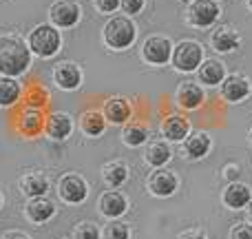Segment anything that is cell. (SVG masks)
I'll use <instances>...</instances> for the list:
<instances>
[{
  "label": "cell",
  "mask_w": 252,
  "mask_h": 239,
  "mask_svg": "<svg viewBox=\"0 0 252 239\" xmlns=\"http://www.w3.org/2000/svg\"><path fill=\"white\" fill-rule=\"evenodd\" d=\"M31 67V49L16 34L0 35V75L16 78Z\"/></svg>",
  "instance_id": "1"
},
{
  "label": "cell",
  "mask_w": 252,
  "mask_h": 239,
  "mask_svg": "<svg viewBox=\"0 0 252 239\" xmlns=\"http://www.w3.org/2000/svg\"><path fill=\"white\" fill-rule=\"evenodd\" d=\"M62 44L60 31L51 25H38L29 34V49L40 58H51L58 53Z\"/></svg>",
  "instance_id": "2"
},
{
  "label": "cell",
  "mask_w": 252,
  "mask_h": 239,
  "mask_svg": "<svg viewBox=\"0 0 252 239\" xmlns=\"http://www.w3.org/2000/svg\"><path fill=\"white\" fill-rule=\"evenodd\" d=\"M135 35H137V29L135 25L124 16H115L106 22L104 27V42L106 47L111 49H126L135 42Z\"/></svg>",
  "instance_id": "3"
},
{
  "label": "cell",
  "mask_w": 252,
  "mask_h": 239,
  "mask_svg": "<svg viewBox=\"0 0 252 239\" xmlns=\"http://www.w3.org/2000/svg\"><path fill=\"white\" fill-rule=\"evenodd\" d=\"M204 62V49L195 40H184L173 49V65L182 73H190L197 71L199 65Z\"/></svg>",
  "instance_id": "4"
},
{
  "label": "cell",
  "mask_w": 252,
  "mask_h": 239,
  "mask_svg": "<svg viewBox=\"0 0 252 239\" xmlns=\"http://www.w3.org/2000/svg\"><path fill=\"white\" fill-rule=\"evenodd\" d=\"M58 195L66 202V204H82L89 195L87 179L78 173H66L58 182Z\"/></svg>",
  "instance_id": "5"
},
{
  "label": "cell",
  "mask_w": 252,
  "mask_h": 239,
  "mask_svg": "<svg viewBox=\"0 0 252 239\" xmlns=\"http://www.w3.org/2000/svg\"><path fill=\"white\" fill-rule=\"evenodd\" d=\"M173 56V42L164 35H151L142 44V58L148 65H166Z\"/></svg>",
  "instance_id": "6"
},
{
  "label": "cell",
  "mask_w": 252,
  "mask_h": 239,
  "mask_svg": "<svg viewBox=\"0 0 252 239\" xmlns=\"http://www.w3.org/2000/svg\"><path fill=\"white\" fill-rule=\"evenodd\" d=\"M188 22L195 27H210L219 18V7L215 0H192L186 9Z\"/></svg>",
  "instance_id": "7"
},
{
  "label": "cell",
  "mask_w": 252,
  "mask_h": 239,
  "mask_svg": "<svg viewBox=\"0 0 252 239\" xmlns=\"http://www.w3.org/2000/svg\"><path fill=\"white\" fill-rule=\"evenodd\" d=\"M80 16H82V9H80L73 0H58V2H53L51 9H49L51 22L56 27H62V29L78 25Z\"/></svg>",
  "instance_id": "8"
},
{
  "label": "cell",
  "mask_w": 252,
  "mask_h": 239,
  "mask_svg": "<svg viewBox=\"0 0 252 239\" xmlns=\"http://www.w3.org/2000/svg\"><path fill=\"white\" fill-rule=\"evenodd\" d=\"M146 188L157 197H170L175 191H177V177H175L173 171L157 169L148 175Z\"/></svg>",
  "instance_id": "9"
},
{
  "label": "cell",
  "mask_w": 252,
  "mask_h": 239,
  "mask_svg": "<svg viewBox=\"0 0 252 239\" xmlns=\"http://www.w3.org/2000/svg\"><path fill=\"white\" fill-rule=\"evenodd\" d=\"M53 82L60 89H64V91H73V89H78L80 82H82V71H80V67L73 65V62H60V65L53 69Z\"/></svg>",
  "instance_id": "10"
},
{
  "label": "cell",
  "mask_w": 252,
  "mask_h": 239,
  "mask_svg": "<svg viewBox=\"0 0 252 239\" xmlns=\"http://www.w3.org/2000/svg\"><path fill=\"white\" fill-rule=\"evenodd\" d=\"M248 96H250L248 78H244V75H239V73L223 78V82H221V98L226 102H241L244 98H248Z\"/></svg>",
  "instance_id": "11"
},
{
  "label": "cell",
  "mask_w": 252,
  "mask_h": 239,
  "mask_svg": "<svg viewBox=\"0 0 252 239\" xmlns=\"http://www.w3.org/2000/svg\"><path fill=\"white\" fill-rule=\"evenodd\" d=\"M130 102L122 96H113L104 102V109H102V115H104L106 122H113V124H124L126 120H130Z\"/></svg>",
  "instance_id": "12"
},
{
  "label": "cell",
  "mask_w": 252,
  "mask_h": 239,
  "mask_svg": "<svg viewBox=\"0 0 252 239\" xmlns=\"http://www.w3.org/2000/svg\"><path fill=\"white\" fill-rule=\"evenodd\" d=\"M44 131H47V135L51 139H58V142L66 139L71 135V131H73L71 115H66V113H53V115H49L47 124H44Z\"/></svg>",
  "instance_id": "13"
},
{
  "label": "cell",
  "mask_w": 252,
  "mask_h": 239,
  "mask_svg": "<svg viewBox=\"0 0 252 239\" xmlns=\"http://www.w3.org/2000/svg\"><path fill=\"white\" fill-rule=\"evenodd\" d=\"M250 200H252V191H250V186H246V184L232 182V184H228L226 191H223V204L235 208V210L248 206Z\"/></svg>",
  "instance_id": "14"
},
{
  "label": "cell",
  "mask_w": 252,
  "mask_h": 239,
  "mask_svg": "<svg viewBox=\"0 0 252 239\" xmlns=\"http://www.w3.org/2000/svg\"><path fill=\"white\" fill-rule=\"evenodd\" d=\"M204 102V89L199 87L197 82H184L179 84L177 89V104L182 106V109H197V106Z\"/></svg>",
  "instance_id": "15"
},
{
  "label": "cell",
  "mask_w": 252,
  "mask_h": 239,
  "mask_svg": "<svg viewBox=\"0 0 252 239\" xmlns=\"http://www.w3.org/2000/svg\"><path fill=\"white\" fill-rule=\"evenodd\" d=\"M53 213H56V206H53V202L47 200L44 195L42 197H33V200L27 204V208H25V215L35 224H42V222H47V219H51Z\"/></svg>",
  "instance_id": "16"
},
{
  "label": "cell",
  "mask_w": 252,
  "mask_h": 239,
  "mask_svg": "<svg viewBox=\"0 0 252 239\" xmlns=\"http://www.w3.org/2000/svg\"><path fill=\"white\" fill-rule=\"evenodd\" d=\"M199 73V82L206 84V87H217V84L223 82L226 78V67L221 65L219 60H204L197 69Z\"/></svg>",
  "instance_id": "17"
},
{
  "label": "cell",
  "mask_w": 252,
  "mask_h": 239,
  "mask_svg": "<svg viewBox=\"0 0 252 239\" xmlns=\"http://www.w3.org/2000/svg\"><path fill=\"white\" fill-rule=\"evenodd\" d=\"M18 184H20V191L25 193V195H29V197H42L44 193L49 191L47 175L38 173V171H31V173L22 175Z\"/></svg>",
  "instance_id": "18"
},
{
  "label": "cell",
  "mask_w": 252,
  "mask_h": 239,
  "mask_svg": "<svg viewBox=\"0 0 252 239\" xmlns=\"http://www.w3.org/2000/svg\"><path fill=\"white\" fill-rule=\"evenodd\" d=\"M210 42H213L215 51H219V53H230V51H235V49L239 47L241 38H239V34H237L232 27H219V29L213 34Z\"/></svg>",
  "instance_id": "19"
},
{
  "label": "cell",
  "mask_w": 252,
  "mask_h": 239,
  "mask_svg": "<svg viewBox=\"0 0 252 239\" xmlns=\"http://www.w3.org/2000/svg\"><path fill=\"white\" fill-rule=\"evenodd\" d=\"M102 177H104L109 188H120L126 179H128V166H126L122 160L106 162V164L102 166Z\"/></svg>",
  "instance_id": "20"
},
{
  "label": "cell",
  "mask_w": 252,
  "mask_h": 239,
  "mask_svg": "<svg viewBox=\"0 0 252 239\" xmlns=\"http://www.w3.org/2000/svg\"><path fill=\"white\" fill-rule=\"evenodd\" d=\"M128 204H126V197L120 191H109L100 197V210L106 217H120L126 213Z\"/></svg>",
  "instance_id": "21"
},
{
  "label": "cell",
  "mask_w": 252,
  "mask_h": 239,
  "mask_svg": "<svg viewBox=\"0 0 252 239\" xmlns=\"http://www.w3.org/2000/svg\"><path fill=\"white\" fill-rule=\"evenodd\" d=\"M188 131H190V124H188V120L182 118V115H170V118H166L161 122V133H164V137L170 139V142H182L188 135Z\"/></svg>",
  "instance_id": "22"
},
{
  "label": "cell",
  "mask_w": 252,
  "mask_h": 239,
  "mask_svg": "<svg viewBox=\"0 0 252 239\" xmlns=\"http://www.w3.org/2000/svg\"><path fill=\"white\" fill-rule=\"evenodd\" d=\"M170 155H173L170 146L166 142H161V139H155V142H151L146 146V151H144V160H146V164L148 166H155V169L164 166L166 162L170 160Z\"/></svg>",
  "instance_id": "23"
},
{
  "label": "cell",
  "mask_w": 252,
  "mask_h": 239,
  "mask_svg": "<svg viewBox=\"0 0 252 239\" xmlns=\"http://www.w3.org/2000/svg\"><path fill=\"white\" fill-rule=\"evenodd\" d=\"M210 151V135L208 133H195L184 142V153L190 160H199V157L208 155Z\"/></svg>",
  "instance_id": "24"
},
{
  "label": "cell",
  "mask_w": 252,
  "mask_h": 239,
  "mask_svg": "<svg viewBox=\"0 0 252 239\" xmlns=\"http://www.w3.org/2000/svg\"><path fill=\"white\" fill-rule=\"evenodd\" d=\"M80 126L89 137H100L106 129V120L100 111H84L82 118H80Z\"/></svg>",
  "instance_id": "25"
},
{
  "label": "cell",
  "mask_w": 252,
  "mask_h": 239,
  "mask_svg": "<svg viewBox=\"0 0 252 239\" xmlns=\"http://www.w3.org/2000/svg\"><path fill=\"white\" fill-rule=\"evenodd\" d=\"M22 96V89H20V82L16 78H7L2 75L0 78V106H11L20 100Z\"/></svg>",
  "instance_id": "26"
},
{
  "label": "cell",
  "mask_w": 252,
  "mask_h": 239,
  "mask_svg": "<svg viewBox=\"0 0 252 239\" xmlns=\"http://www.w3.org/2000/svg\"><path fill=\"white\" fill-rule=\"evenodd\" d=\"M122 139L126 146H142L148 139V129L142 122H128L122 131Z\"/></svg>",
  "instance_id": "27"
},
{
  "label": "cell",
  "mask_w": 252,
  "mask_h": 239,
  "mask_svg": "<svg viewBox=\"0 0 252 239\" xmlns=\"http://www.w3.org/2000/svg\"><path fill=\"white\" fill-rule=\"evenodd\" d=\"M40 126H42V120H40L38 113H25L20 118V124H18V129L22 131V133L27 135H33L40 131Z\"/></svg>",
  "instance_id": "28"
},
{
  "label": "cell",
  "mask_w": 252,
  "mask_h": 239,
  "mask_svg": "<svg viewBox=\"0 0 252 239\" xmlns=\"http://www.w3.org/2000/svg\"><path fill=\"white\" fill-rule=\"evenodd\" d=\"M75 239H100V231H97L95 224L82 222L75 226Z\"/></svg>",
  "instance_id": "29"
},
{
  "label": "cell",
  "mask_w": 252,
  "mask_h": 239,
  "mask_svg": "<svg viewBox=\"0 0 252 239\" xmlns=\"http://www.w3.org/2000/svg\"><path fill=\"white\" fill-rule=\"evenodd\" d=\"M128 226L122 222H113V224H109L106 226V233H104V237L106 239H128Z\"/></svg>",
  "instance_id": "30"
},
{
  "label": "cell",
  "mask_w": 252,
  "mask_h": 239,
  "mask_svg": "<svg viewBox=\"0 0 252 239\" xmlns=\"http://www.w3.org/2000/svg\"><path fill=\"white\" fill-rule=\"evenodd\" d=\"M230 239H252V226H248V224L235 226L230 233Z\"/></svg>",
  "instance_id": "31"
},
{
  "label": "cell",
  "mask_w": 252,
  "mask_h": 239,
  "mask_svg": "<svg viewBox=\"0 0 252 239\" xmlns=\"http://www.w3.org/2000/svg\"><path fill=\"white\" fill-rule=\"evenodd\" d=\"M120 7L126 13H139L144 9V0H120Z\"/></svg>",
  "instance_id": "32"
},
{
  "label": "cell",
  "mask_w": 252,
  "mask_h": 239,
  "mask_svg": "<svg viewBox=\"0 0 252 239\" xmlns=\"http://www.w3.org/2000/svg\"><path fill=\"white\" fill-rule=\"evenodd\" d=\"M93 2H95L97 11L102 13H113L120 7V0H93Z\"/></svg>",
  "instance_id": "33"
},
{
  "label": "cell",
  "mask_w": 252,
  "mask_h": 239,
  "mask_svg": "<svg viewBox=\"0 0 252 239\" xmlns=\"http://www.w3.org/2000/svg\"><path fill=\"white\" fill-rule=\"evenodd\" d=\"M179 239H206L201 233H195V231H188V233H182Z\"/></svg>",
  "instance_id": "34"
},
{
  "label": "cell",
  "mask_w": 252,
  "mask_h": 239,
  "mask_svg": "<svg viewBox=\"0 0 252 239\" xmlns=\"http://www.w3.org/2000/svg\"><path fill=\"white\" fill-rule=\"evenodd\" d=\"M2 239H29L27 235H22V233H7Z\"/></svg>",
  "instance_id": "35"
},
{
  "label": "cell",
  "mask_w": 252,
  "mask_h": 239,
  "mask_svg": "<svg viewBox=\"0 0 252 239\" xmlns=\"http://www.w3.org/2000/svg\"><path fill=\"white\" fill-rule=\"evenodd\" d=\"M248 215H250V222H252V204H250V210H248Z\"/></svg>",
  "instance_id": "36"
},
{
  "label": "cell",
  "mask_w": 252,
  "mask_h": 239,
  "mask_svg": "<svg viewBox=\"0 0 252 239\" xmlns=\"http://www.w3.org/2000/svg\"><path fill=\"white\" fill-rule=\"evenodd\" d=\"M250 142H252V129H250Z\"/></svg>",
  "instance_id": "37"
},
{
  "label": "cell",
  "mask_w": 252,
  "mask_h": 239,
  "mask_svg": "<svg viewBox=\"0 0 252 239\" xmlns=\"http://www.w3.org/2000/svg\"><path fill=\"white\" fill-rule=\"evenodd\" d=\"M248 4H250V7H252V0H248Z\"/></svg>",
  "instance_id": "38"
},
{
  "label": "cell",
  "mask_w": 252,
  "mask_h": 239,
  "mask_svg": "<svg viewBox=\"0 0 252 239\" xmlns=\"http://www.w3.org/2000/svg\"><path fill=\"white\" fill-rule=\"evenodd\" d=\"M0 204H2V197H0Z\"/></svg>",
  "instance_id": "39"
}]
</instances>
